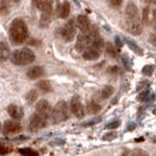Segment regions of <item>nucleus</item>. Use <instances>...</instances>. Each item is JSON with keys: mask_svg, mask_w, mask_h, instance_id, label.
Here are the masks:
<instances>
[{"mask_svg": "<svg viewBox=\"0 0 156 156\" xmlns=\"http://www.w3.org/2000/svg\"><path fill=\"white\" fill-rule=\"evenodd\" d=\"M41 2H42V0H33V4H34V6L35 7L40 8V5H41Z\"/></svg>", "mask_w": 156, "mask_h": 156, "instance_id": "nucleus-31", "label": "nucleus"}, {"mask_svg": "<svg viewBox=\"0 0 156 156\" xmlns=\"http://www.w3.org/2000/svg\"><path fill=\"white\" fill-rule=\"evenodd\" d=\"M150 41H151L154 45H156V33H154V34L150 37Z\"/></svg>", "mask_w": 156, "mask_h": 156, "instance_id": "nucleus-32", "label": "nucleus"}, {"mask_svg": "<svg viewBox=\"0 0 156 156\" xmlns=\"http://www.w3.org/2000/svg\"><path fill=\"white\" fill-rule=\"evenodd\" d=\"M49 23H51V14H48V13H42V16L40 18V26L46 27V26H48Z\"/></svg>", "mask_w": 156, "mask_h": 156, "instance_id": "nucleus-25", "label": "nucleus"}, {"mask_svg": "<svg viewBox=\"0 0 156 156\" xmlns=\"http://www.w3.org/2000/svg\"><path fill=\"white\" fill-rule=\"evenodd\" d=\"M99 37H100L99 32L95 27H92L89 31L85 32V33H81L78 37V40H76V49L83 53L86 49H88L93 45V42Z\"/></svg>", "mask_w": 156, "mask_h": 156, "instance_id": "nucleus-3", "label": "nucleus"}, {"mask_svg": "<svg viewBox=\"0 0 156 156\" xmlns=\"http://www.w3.org/2000/svg\"><path fill=\"white\" fill-rule=\"evenodd\" d=\"M37 86H38V88H39L40 90H42V92H45V93H48V92L52 90V85H51V82L47 81V80H41L40 82H38Z\"/></svg>", "mask_w": 156, "mask_h": 156, "instance_id": "nucleus-20", "label": "nucleus"}, {"mask_svg": "<svg viewBox=\"0 0 156 156\" xmlns=\"http://www.w3.org/2000/svg\"><path fill=\"white\" fill-rule=\"evenodd\" d=\"M11 151H12V147L0 143V155H6V154L11 153Z\"/></svg>", "mask_w": 156, "mask_h": 156, "instance_id": "nucleus-27", "label": "nucleus"}, {"mask_svg": "<svg viewBox=\"0 0 156 156\" xmlns=\"http://www.w3.org/2000/svg\"><path fill=\"white\" fill-rule=\"evenodd\" d=\"M44 75V68L39 67V66H34L28 69L27 72V78L31 79V80H35V79H39L40 76Z\"/></svg>", "mask_w": 156, "mask_h": 156, "instance_id": "nucleus-15", "label": "nucleus"}, {"mask_svg": "<svg viewBox=\"0 0 156 156\" xmlns=\"http://www.w3.org/2000/svg\"><path fill=\"white\" fill-rule=\"evenodd\" d=\"M52 7H53V0H42V2L40 5V9L44 13H48V14H51Z\"/></svg>", "mask_w": 156, "mask_h": 156, "instance_id": "nucleus-18", "label": "nucleus"}, {"mask_svg": "<svg viewBox=\"0 0 156 156\" xmlns=\"http://www.w3.org/2000/svg\"><path fill=\"white\" fill-rule=\"evenodd\" d=\"M154 23H155V33H156V11L154 13Z\"/></svg>", "mask_w": 156, "mask_h": 156, "instance_id": "nucleus-33", "label": "nucleus"}, {"mask_svg": "<svg viewBox=\"0 0 156 156\" xmlns=\"http://www.w3.org/2000/svg\"><path fill=\"white\" fill-rule=\"evenodd\" d=\"M35 110H37V112H35L37 114H39L40 116L45 117V119H48V117L51 116V113H52L51 106H49L48 101H46V100H40V101L37 103Z\"/></svg>", "mask_w": 156, "mask_h": 156, "instance_id": "nucleus-10", "label": "nucleus"}, {"mask_svg": "<svg viewBox=\"0 0 156 156\" xmlns=\"http://www.w3.org/2000/svg\"><path fill=\"white\" fill-rule=\"evenodd\" d=\"M37 98H38V92H37L35 89L30 90V92L27 93V95H26V100H27L28 103H33V102L37 100Z\"/></svg>", "mask_w": 156, "mask_h": 156, "instance_id": "nucleus-24", "label": "nucleus"}, {"mask_svg": "<svg viewBox=\"0 0 156 156\" xmlns=\"http://www.w3.org/2000/svg\"><path fill=\"white\" fill-rule=\"evenodd\" d=\"M13 1H14V2H19V1H20V0H13Z\"/></svg>", "mask_w": 156, "mask_h": 156, "instance_id": "nucleus-35", "label": "nucleus"}, {"mask_svg": "<svg viewBox=\"0 0 156 156\" xmlns=\"http://www.w3.org/2000/svg\"><path fill=\"white\" fill-rule=\"evenodd\" d=\"M113 93H114V88L112 86H106L101 90V99L106 100V99H108L109 96H112Z\"/></svg>", "mask_w": 156, "mask_h": 156, "instance_id": "nucleus-23", "label": "nucleus"}, {"mask_svg": "<svg viewBox=\"0 0 156 156\" xmlns=\"http://www.w3.org/2000/svg\"><path fill=\"white\" fill-rule=\"evenodd\" d=\"M35 60V54L30 48H19L11 55V61L18 66H26Z\"/></svg>", "mask_w": 156, "mask_h": 156, "instance_id": "nucleus-4", "label": "nucleus"}, {"mask_svg": "<svg viewBox=\"0 0 156 156\" xmlns=\"http://www.w3.org/2000/svg\"><path fill=\"white\" fill-rule=\"evenodd\" d=\"M76 26L80 28V31L82 33L89 31L90 30V23H89V19L86 16H79L76 18Z\"/></svg>", "mask_w": 156, "mask_h": 156, "instance_id": "nucleus-13", "label": "nucleus"}, {"mask_svg": "<svg viewBox=\"0 0 156 156\" xmlns=\"http://www.w3.org/2000/svg\"><path fill=\"white\" fill-rule=\"evenodd\" d=\"M18 151H19V154H21L23 156H39V153L32 148H23L19 149Z\"/></svg>", "mask_w": 156, "mask_h": 156, "instance_id": "nucleus-22", "label": "nucleus"}, {"mask_svg": "<svg viewBox=\"0 0 156 156\" xmlns=\"http://www.w3.org/2000/svg\"><path fill=\"white\" fill-rule=\"evenodd\" d=\"M70 13V5L68 1H63L61 5L58 6V16L61 19H66Z\"/></svg>", "mask_w": 156, "mask_h": 156, "instance_id": "nucleus-14", "label": "nucleus"}, {"mask_svg": "<svg viewBox=\"0 0 156 156\" xmlns=\"http://www.w3.org/2000/svg\"><path fill=\"white\" fill-rule=\"evenodd\" d=\"M106 49H107V54L110 55V56H116L117 54V51L114 48V46L112 45V44H107V46H106Z\"/></svg>", "mask_w": 156, "mask_h": 156, "instance_id": "nucleus-26", "label": "nucleus"}, {"mask_svg": "<svg viewBox=\"0 0 156 156\" xmlns=\"http://www.w3.org/2000/svg\"><path fill=\"white\" fill-rule=\"evenodd\" d=\"M119 126H120V121H113V122L108 123L106 128H108V129H115V128H117Z\"/></svg>", "mask_w": 156, "mask_h": 156, "instance_id": "nucleus-30", "label": "nucleus"}, {"mask_svg": "<svg viewBox=\"0 0 156 156\" xmlns=\"http://www.w3.org/2000/svg\"><path fill=\"white\" fill-rule=\"evenodd\" d=\"M21 126L18 122H14V121H6L4 123V127H2V132L6 135H9V134H16L21 130Z\"/></svg>", "mask_w": 156, "mask_h": 156, "instance_id": "nucleus-11", "label": "nucleus"}, {"mask_svg": "<svg viewBox=\"0 0 156 156\" xmlns=\"http://www.w3.org/2000/svg\"><path fill=\"white\" fill-rule=\"evenodd\" d=\"M11 54V51H9V47L5 41H1L0 42V61H5L9 58Z\"/></svg>", "mask_w": 156, "mask_h": 156, "instance_id": "nucleus-16", "label": "nucleus"}, {"mask_svg": "<svg viewBox=\"0 0 156 156\" xmlns=\"http://www.w3.org/2000/svg\"><path fill=\"white\" fill-rule=\"evenodd\" d=\"M123 0H108V4H109L110 7L113 8H120L122 5Z\"/></svg>", "mask_w": 156, "mask_h": 156, "instance_id": "nucleus-28", "label": "nucleus"}, {"mask_svg": "<svg viewBox=\"0 0 156 156\" xmlns=\"http://www.w3.org/2000/svg\"><path fill=\"white\" fill-rule=\"evenodd\" d=\"M116 136H117L116 133H109V134H106V135L103 136V140H106V141L114 140V139H115Z\"/></svg>", "mask_w": 156, "mask_h": 156, "instance_id": "nucleus-29", "label": "nucleus"}, {"mask_svg": "<svg viewBox=\"0 0 156 156\" xmlns=\"http://www.w3.org/2000/svg\"><path fill=\"white\" fill-rule=\"evenodd\" d=\"M122 156H149L147 151L142 150V149H134V150H129V151H125Z\"/></svg>", "mask_w": 156, "mask_h": 156, "instance_id": "nucleus-21", "label": "nucleus"}, {"mask_svg": "<svg viewBox=\"0 0 156 156\" xmlns=\"http://www.w3.org/2000/svg\"><path fill=\"white\" fill-rule=\"evenodd\" d=\"M103 48H105L103 39H102L101 37H99V38L93 42V45L82 53V56H83V59H86V60H96L98 58H100Z\"/></svg>", "mask_w": 156, "mask_h": 156, "instance_id": "nucleus-5", "label": "nucleus"}, {"mask_svg": "<svg viewBox=\"0 0 156 156\" xmlns=\"http://www.w3.org/2000/svg\"><path fill=\"white\" fill-rule=\"evenodd\" d=\"M69 116V110H68V106L65 101H60L55 105V107L52 110V117L55 123L66 121Z\"/></svg>", "mask_w": 156, "mask_h": 156, "instance_id": "nucleus-6", "label": "nucleus"}, {"mask_svg": "<svg viewBox=\"0 0 156 156\" xmlns=\"http://www.w3.org/2000/svg\"><path fill=\"white\" fill-rule=\"evenodd\" d=\"M70 110L79 119H82V117L85 116V108H83L82 102H81V100H80V98H79L78 95L73 96L72 100H70Z\"/></svg>", "mask_w": 156, "mask_h": 156, "instance_id": "nucleus-8", "label": "nucleus"}, {"mask_svg": "<svg viewBox=\"0 0 156 156\" xmlns=\"http://www.w3.org/2000/svg\"><path fill=\"white\" fill-rule=\"evenodd\" d=\"M149 2H151V4H156V0H148Z\"/></svg>", "mask_w": 156, "mask_h": 156, "instance_id": "nucleus-34", "label": "nucleus"}, {"mask_svg": "<svg viewBox=\"0 0 156 156\" xmlns=\"http://www.w3.org/2000/svg\"><path fill=\"white\" fill-rule=\"evenodd\" d=\"M101 110V106L95 101H90L87 106V112L89 114H98Z\"/></svg>", "mask_w": 156, "mask_h": 156, "instance_id": "nucleus-19", "label": "nucleus"}, {"mask_svg": "<svg viewBox=\"0 0 156 156\" xmlns=\"http://www.w3.org/2000/svg\"><path fill=\"white\" fill-rule=\"evenodd\" d=\"M7 112L9 116L14 120H20L23 116V110L18 105H9L7 107Z\"/></svg>", "mask_w": 156, "mask_h": 156, "instance_id": "nucleus-12", "label": "nucleus"}, {"mask_svg": "<svg viewBox=\"0 0 156 156\" xmlns=\"http://www.w3.org/2000/svg\"><path fill=\"white\" fill-rule=\"evenodd\" d=\"M75 34H76V23L73 19H70L61 28V35H62L63 40L68 42L75 38Z\"/></svg>", "mask_w": 156, "mask_h": 156, "instance_id": "nucleus-7", "label": "nucleus"}, {"mask_svg": "<svg viewBox=\"0 0 156 156\" xmlns=\"http://www.w3.org/2000/svg\"><path fill=\"white\" fill-rule=\"evenodd\" d=\"M9 39L14 45H20L28 38V30L23 19H14L8 28Z\"/></svg>", "mask_w": 156, "mask_h": 156, "instance_id": "nucleus-2", "label": "nucleus"}, {"mask_svg": "<svg viewBox=\"0 0 156 156\" xmlns=\"http://www.w3.org/2000/svg\"><path fill=\"white\" fill-rule=\"evenodd\" d=\"M47 125V119L40 116L39 114H33L30 119V129L32 132H38Z\"/></svg>", "mask_w": 156, "mask_h": 156, "instance_id": "nucleus-9", "label": "nucleus"}, {"mask_svg": "<svg viewBox=\"0 0 156 156\" xmlns=\"http://www.w3.org/2000/svg\"><path fill=\"white\" fill-rule=\"evenodd\" d=\"M11 0H0V16H7L11 11Z\"/></svg>", "mask_w": 156, "mask_h": 156, "instance_id": "nucleus-17", "label": "nucleus"}, {"mask_svg": "<svg viewBox=\"0 0 156 156\" xmlns=\"http://www.w3.org/2000/svg\"><path fill=\"white\" fill-rule=\"evenodd\" d=\"M126 23H127V30L134 35H139L142 33L143 25L141 23L139 11L135 6L134 2H129L126 8Z\"/></svg>", "mask_w": 156, "mask_h": 156, "instance_id": "nucleus-1", "label": "nucleus"}]
</instances>
